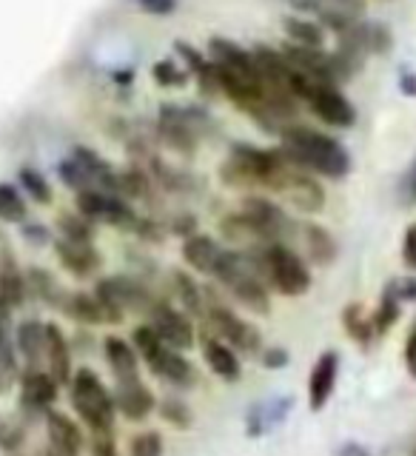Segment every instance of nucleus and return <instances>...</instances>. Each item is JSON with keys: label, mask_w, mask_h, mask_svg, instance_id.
I'll list each match as a JSON object with an SVG mask.
<instances>
[{"label": "nucleus", "mask_w": 416, "mask_h": 456, "mask_svg": "<svg viewBox=\"0 0 416 456\" xmlns=\"http://www.w3.org/2000/svg\"><path fill=\"white\" fill-rule=\"evenodd\" d=\"M280 137H282L280 151L299 168L331 180H342L351 171V157L346 146L339 140L317 132V128L289 123L280 128Z\"/></svg>", "instance_id": "f257e3e1"}, {"label": "nucleus", "mask_w": 416, "mask_h": 456, "mask_svg": "<svg viewBox=\"0 0 416 456\" xmlns=\"http://www.w3.org/2000/svg\"><path fill=\"white\" fill-rule=\"evenodd\" d=\"M217 277L240 305H246L251 314H268L271 311V297L268 285L263 282L260 271L254 265L251 251H223L220 263L214 268Z\"/></svg>", "instance_id": "f03ea898"}, {"label": "nucleus", "mask_w": 416, "mask_h": 456, "mask_svg": "<svg viewBox=\"0 0 416 456\" xmlns=\"http://www.w3.org/2000/svg\"><path fill=\"white\" fill-rule=\"evenodd\" d=\"M254 265L260 271L265 285L285 297H299L311 289V271L303 263V256L291 251L285 242H271L263 248H251Z\"/></svg>", "instance_id": "7ed1b4c3"}, {"label": "nucleus", "mask_w": 416, "mask_h": 456, "mask_svg": "<svg viewBox=\"0 0 416 456\" xmlns=\"http://www.w3.org/2000/svg\"><path fill=\"white\" fill-rule=\"evenodd\" d=\"M280 163L277 149H257L251 142H234L232 154L223 163L220 177L232 189H251V185H268L271 175Z\"/></svg>", "instance_id": "20e7f679"}, {"label": "nucleus", "mask_w": 416, "mask_h": 456, "mask_svg": "<svg viewBox=\"0 0 416 456\" xmlns=\"http://www.w3.org/2000/svg\"><path fill=\"white\" fill-rule=\"evenodd\" d=\"M71 405H75L77 417L89 425V431H111L114 428V399L106 391V385L89 368H80L71 377Z\"/></svg>", "instance_id": "39448f33"}, {"label": "nucleus", "mask_w": 416, "mask_h": 456, "mask_svg": "<svg viewBox=\"0 0 416 456\" xmlns=\"http://www.w3.org/2000/svg\"><path fill=\"white\" fill-rule=\"evenodd\" d=\"M280 163L274 168V175H271L265 189L277 191L282 200H289V203L297 208V211H306V214H317L322 211L325 206V191L322 185L314 180L306 168H299L297 163H291L289 157H285L280 149Z\"/></svg>", "instance_id": "423d86ee"}, {"label": "nucleus", "mask_w": 416, "mask_h": 456, "mask_svg": "<svg viewBox=\"0 0 416 456\" xmlns=\"http://www.w3.org/2000/svg\"><path fill=\"white\" fill-rule=\"evenodd\" d=\"M208 126L211 120L200 109H180L168 103L160 109V137L180 154H194L197 142L208 132Z\"/></svg>", "instance_id": "0eeeda50"}, {"label": "nucleus", "mask_w": 416, "mask_h": 456, "mask_svg": "<svg viewBox=\"0 0 416 456\" xmlns=\"http://www.w3.org/2000/svg\"><path fill=\"white\" fill-rule=\"evenodd\" d=\"M206 322L208 328L214 331V337L217 339H225V342H232V346L242 354H260L263 351V334L257 331V328L246 320H240L237 314L232 308H225L220 303H211L206 305Z\"/></svg>", "instance_id": "6e6552de"}, {"label": "nucleus", "mask_w": 416, "mask_h": 456, "mask_svg": "<svg viewBox=\"0 0 416 456\" xmlns=\"http://www.w3.org/2000/svg\"><path fill=\"white\" fill-rule=\"evenodd\" d=\"M149 325L154 328V334L160 337L168 348L185 351L194 346V322L189 320V314H183L180 308L168 305L166 299H157L149 311Z\"/></svg>", "instance_id": "1a4fd4ad"}, {"label": "nucleus", "mask_w": 416, "mask_h": 456, "mask_svg": "<svg viewBox=\"0 0 416 456\" xmlns=\"http://www.w3.org/2000/svg\"><path fill=\"white\" fill-rule=\"evenodd\" d=\"M306 103L322 123L334 126V128H351L356 120L351 100L342 94L337 86H317V89L306 97Z\"/></svg>", "instance_id": "9d476101"}, {"label": "nucleus", "mask_w": 416, "mask_h": 456, "mask_svg": "<svg viewBox=\"0 0 416 456\" xmlns=\"http://www.w3.org/2000/svg\"><path fill=\"white\" fill-rule=\"evenodd\" d=\"M291 6L297 12H311L317 18L334 28V32H346L348 26H354L363 14V0H291Z\"/></svg>", "instance_id": "9b49d317"}, {"label": "nucleus", "mask_w": 416, "mask_h": 456, "mask_svg": "<svg viewBox=\"0 0 416 456\" xmlns=\"http://www.w3.org/2000/svg\"><path fill=\"white\" fill-rule=\"evenodd\" d=\"M208 61L217 66L225 75H232L237 80H249L257 83V66H254V54L246 52L242 46H237L234 40H225V37H211L208 40Z\"/></svg>", "instance_id": "f8f14e48"}, {"label": "nucleus", "mask_w": 416, "mask_h": 456, "mask_svg": "<svg viewBox=\"0 0 416 456\" xmlns=\"http://www.w3.org/2000/svg\"><path fill=\"white\" fill-rule=\"evenodd\" d=\"M339 46H348L354 52L365 54H385L391 49V32L385 23H371V20H356L346 32H339Z\"/></svg>", "instance_id": "ddd939ff"}, {"label": "nucleus", "mask_w": 416, "mask_h": 456, "mask_svg": "<svg viewBox=\"0 0 416 456\" xmlns=\"http://www.w3.org/2000/svg\"><path fill=\"white\" fill-rule=\"evenodd\" d=\"M220 232L228 242H234V246H242L246 251L251 248H263V246H271V234L263 228L260 220H254L251 214L246 211H237V214H228V217L220 223Z\"/></svg>", "instance_id": "4468645a"}, {"label": "nucleus", "mask_w": 416, "mask_h": 456, "mask_svg": "<svg viewBox=\"0 0 416 456\" xmlns=\"http://www.w3.org/2000/svg\"><path fill=\"white\" fill-rule=\"evenodd\" d=\"M111 399H114V408H118L128 422H143L157 405L154 394L140 382V377L118 382V391H114Z\"/></svg>", "instance_id": "2eb2a0df"}, {"label": "nucleus", "mask_w": 416, "mask_h": 456, "mask_svg": "<svg viewBox=\"0 0 416 456\" xmlns=\"http://www.w3.org/2000/svg\"><path fill=\"white\" fill-rule=\"evenodd\" d=\"M57 385L46 370H40V368H29L26 374L20 377V405L26 411H46L54 405V399H57Z\"/></svg>", "instance_id": "dca6fc26"}, {"label": "nucleus", "mask_w": 416, "mask_h": 456, "mask_svg": "<svg viewBox=\"0 0 416 456\" xmlns=\"http://www.w3.org/2000/svg\"><path fill=\"white\" fill-rule=\"evenodd\" d=\"M337 370H339L337 351H325L317 360V365H314L311 379H308V405H311V411H322L328 405V399H331L334 385H337Z\"/></svg>", "instance_id": "f3484780"}, {"label": "nucleus", "mask_w": 416, "mask_h": 456, "mask_svg": "<svg viewBox=\"0 0 416 456\" xmlns=\"http://www.w3.org/2000/svg\"><path fill=\"white\" fill-rule=\"evenodd\" d=\"M146 365H149V370H151L154 377H160L168 385H180V388H183V385H192L194 382V368H192V362L185 360L180 351L168 348V346H163L160 351L151 356V360H146Z\"/></svg>", "instance_id": "a211bd4d"}, {"label": "nucleus", "mask_w": 416, "mask_h": 456, "mask_svg": "<svg viewBox=\"0 0 416 456\" xmlns=\"http://www.w3.org/2000/svg\"><path fill=\"white\" fill-rule=\"evenodd\" d=\"M242 211L251 214L254 220H260L263 228L271 234L274 242H282L289 240L291 232H294V223L285 217V211L280 206H274L271 200H263V197H249L246 203H242Z\"/></svg>", "instance_id": "6ab92c4d"}, {"label": "nucleus", "mask_w": 416, "mask_h": 456, "mask_svg": "<svg viewBox=\"0 0 416 456\" xmlns=\"http://www.w3.org/2000/svg\"><path fill=\"white\" fill-rule=\"evenodd\" d=\"M57 260L63 263L66 271H71L75 277H89L100 268V254L94 251L92 242H71V240H57L54 242Z\"/></svg>", "instance_id": "aec40b11"}, {"label": "nucleus", "mask_w": 416, "mask_h": 456, "mask_svg": "<svg viewBox=\"0 0 416 456\" xmlns=\"http://www.w3.org/2000/svg\"><path fill=\"white\" fill-rule=\"evenodd\" d=\"M46 431H49V448H54L61 456H80L83 451V434L66 413L49 411L46 413Z\"/></svg>", "instance_id": "412c9836"}, {"label": "nucleus", "mask_w": 416, "mask_h": 456, "mask_svg": "<svg viewBox=\"0 0 416 456\" xmlns=\"http://www.w3.org/2000/svg\"><path fill=\"white\" fill-rule=\"evenodd\" d=\"M14 351L23 356L29 368H40L46 360V325L40 320H23L14 331Z\"/></svg>", "instance_id": "4be33fe9"}, {"label": "nucleus", "mask_w": 416, "mask_h": 456, "mask_svg": "<svg viewBox=\"0 0 416 456\" xmlns=\"http://www.w3.org/2000/svg\"><path fill=\"white\" fill-rule=\"evenodd\" d=\"M46 365H49L46 374L57 385L71 382V351H69L66 334L54 322L46 325Z\"/></svg>", "instance_id": "5701e85b"}, {"label": "nucleus", "mask_w": 416, "mask_h": 456, "mask_svg": "<svg viewBox=\"0 0 416 456\" xmlns=\"http://www.w3.org/2000/svg\"><path fill=\"white\" fill-rule=\"evenodd\" d=\"M220 254H223V248L206 234H192V237L183 240V260L189 263L194 271H200V274L214 277V268H217V263H220Z\"/></svg>", "instance_id": "b1692460"}, {"label": "nucleus", "mask_w": 416, "mask_h": 456, "mask_svg": "<svg viewBox=\"0 0 416 456\" xmlns=\"http://www.w3.org/2000/svg\"><path fill=\"white\" fill-rule=\"evenodd\" d=\"M299 234H303V242H306V254L311 263L317 265H331L337 260V240L334 234L328 232V228L317 225V223H303L299 225Z\"/></svg>", "instance_id": "393cba45"}, {"label": "nucleus", "mask_w": 416, "mask_h": 456, "mask_svg": "<svg viewBox=\"0 0 416 456\" xmlns=\"http://www.w3.org/2000/svg\"><path fill=\"white\" fill-rule=\"evenodd\" d=\"M103 354H106V362L111 368V374L118 377V382H123V379H137V374H140L137 351L128 346L126 339H120V337H106L103 339Z\"/></svg>", "instance_id": "a878e982"}, {"label": "nucleus", "mask_w": 416, "mask_h": 456, "mask_svg": "<svg viewBox=\"0 0 416 456\" xmlns=\"http://www.w3.org/2000/svg\"><path fill=\"white\" fill-rule=\"evenodd\" d=\"M203 356H206V365L217 374L220 379L225 382H237L240 379V360L237 354L225 346V342H220L217 337H206L203 339Z\"/></svg>", "instance_id": "bb28decb"}, {"label": "nucleus", "mask_w": 416, "mask_h": 456, "mask_svg": "<svg viewBox=\"0 0 416 456\" xmlns=\"http://www.w3.org/2000/svg\"><path fill=\"white\" fill-rule=\"evenodd\" d=\"M289 408H291V396L271 399V403L254 405L251 413H249V436H263L268 428L280 425L285 417H289Z\"/></svg>", "instance_id": "cd10ccee"}, {"label": "nucleus", "mask_w": 416, "mask_h": 456, "mask_svg": "<svg viewBox=\"0 0 416 456\" xmlns=\"http://www.w3.org/2000/svg\"><path fill=\"white\" fill-rule=\"evenodd\" d=\"M26 289L29 294H35L40 303H46L52 308H61L66 305V297L63 289H61V282H57L49 271H43V268H29V274H26Z\"/></svg>", "instance_id": "c85d7f7f"}, {"label": "nucleus", "mask_w": 416, "mask_h": 456, "mask_svg": "<svg viewBox=\"0 0 416 456\" xmlns=\"http://www.w3.org/2000/svg\"><path fill=\"white\" fill-rule=\"evenodd\" d=\"M26 274H20V268L12 263V256H4L0 263V299L9 308H20L26 303Z\"/></svg>", "instance_id": "c756f323"}, {"label": "nucleus", "mask_w": 416, "mask_h": 456, "mask_svg": "<svg viewBox=\"0 0 416 456\" xmlns=\"http://www.w3.org/2000/svg\"><path fill=\"white\" fill-rule=\"evenodd\" d=\"M342 325H346V331L351 339H356L360 346H368L371 339H374V314H368L365 305L360 303H351L342 311Z\"/></svg>", "instance_id": "7c9ffc66"}, {"label": "nucleus", "mask_w": 416, "mask_h": 456, "mask_svg": "<svg viewBox=\"0 0 416 456\" xmlns=\"http://www.w3.org/2000/svg\"><path fill=\"white\" fill-rule=\"evenodd\" d=\"M171 285H175V294L180 297L183 308L194 314V317H203L206 297H203V289L192 280V274H185V271H171Z\"/></svg>", "instance_id": "2f4dec72"}, {"label": "nucleus", "mask_w": 416, "mask_h": 456, "mask_svg": "<svg viewBox=\"0 0 416 456\" xmlns=\"http://www.w3.org/2000/svg\"><path fill=\"white\" fill-rule=\"evenodd\" d=\"M63 311L69 314L71 320L86 322V325H100V322H106V320H103V311H100V303L94 299V294H83V291L69 294Z\"/></svg>", "instance_id": "473e14b6"}, {"label": "nucleus", "mask_w": 416, "mask_h": 456, "mask_svg": "<svg viewBox=\"0 0 416 456\" xmlns=\"http://www.w3.org/2000/svg\"><path fill=\"white\" fill-rule=\"evenodd\" d=\"M282 26H285V32H289L291 43H297V46L322 49L325 35H322V26H320V23L306 20V18H285Z\"/></svg>", "instance_id": "72a5a7b5"}, {"label": "nucleus", "mask_w": 416, "mask_h": 456, "mask_svg": "<svg viewBox=\"0 0 416 456\" xmlns=\"http://www.w3.org/2000/svg\"><path fill=\"white\" fill-rule=\"evenodd\" d=\"M399 297H396V291H394V285L388 282L385 285V291H382V297H379V308L374 311V334L377 337H385L394 328V322L399 320Z\"/></svg>", "instance_id": "f704fd0d"}, {"label": "nucleus", "mask_w": 416, "mask_h": 456, "mask_svg": "<svg viewBox=\"0 0 416 456\" xmlns=\"http://www.w3.org/2000/svg\"><path fill=\"white\" fill-rule=\"evenodd\" d=\"M0 220H4V223H23L26 220L23 197L9 183H0Z\"/></svg>", "instance_id": "c9c22d12"}, {"label": "nucleus", "mask_w": 416, "mask_h": 456, "mask_svg": "<svg viewBox=\"0 0 416 456\" xmlns=\"http://www.w3.org/2000/svg\"><path fill=\"white\" fill-rule=\"evenodd\" d=\"M20 185H23V191L35 200V203H43V206H49L52 203V185L46 183V177L40 175V171L35 168H20Z\"/></svg>", "instance_id": "e433bc0d"}, {"label": "nucleus", "mask_w": 416, "mask_h": 456, "mask_svg": "<svg viewBox=\"0 0 416 456\" xmlns=\"http://www.w3.org/2000/svg\"><path fill=\"white\" fill-rule=\"evenodd\" d=\"M61 232H63V240H71V242H92L94 240L92 223L80 217V214H61Z\"/></svg>", "instance_id": "4c0bfd02"}, {"label": "nucleus", "mask_w": 416, "mask_h": 456, "mask_svg": "<svg viewBox=\"0 0 416 456\" xmlns=\"http://www.w3.org/2000/svg\"><path fill=\"white\" fill-rule=\"evenodd\" d=\"M57 171H61V180L69 185V189H75V191H92V189H94L92 177L86 175V168L75 160V157H69V160H63L61 166H57ZM94 191H97V189H94Z\"/></svg>", "instance_id": "58836bf2"}, {"label": "nucleus", "mask_w": 416, "mask_h": 456, "mask_svg": "<svg viewBox=\"0 0 416 456\" xmlns=\"http://www.w3.org/2000/svg\"><path fill=\"white\" fill-rule=\"evenodd\" d=\"M132 342H135L132 348L137 351V356H143V360H151V356L166 346V342L154 334L151 325H137L135 334H132Z\"/></svg>", "instance_id": "ea45409f"}, {"label": "nucleus", "mask_w": 416, "mask_h": 456, "mask_svg": "<svg viewBox=\"0 0 416 456\" xmlns=\"http://www.w3.org/2000/svg\"><path fill=\"white\" fill-rule=\"evenodd\" d=\"M23 442H26V428L18 419L14 417L0 419V451L14 453V451H20Z\"/></svg>", "instance_id": "a19ab883"}, {"label": "nucleus", "mask_w": 416, "mask_h": 456, "mask_svg": "<svg viewBox=\"0 0 416 456\" xmlns=\"http://www.w3.org/2000/svg\"><path fill=\"white\" fill-rule=\"evenodd\" d=\"M160 417L168 422V425H175V428H189L192 425V411L189 405L183 403V399L177 396H168L160 403Z\"/></svg>", "instance_id": "79ce46f5"}, {"label": "nucleus", "mask_w": 416, "mask_h": 456, "mask_svg": "<svg viewBox=\"0 0 416 456\" xmlns=\"http://www.w3.org/2000/svg\"><path fill=\"white\" fill-rule=\"evenodd\" d=\"M132 456H163V436L160 431H143L132 439Z\"/></svg>", "instance_id": "37998d69"}, {"label": "nucleus", "mask_w": 416, "mask_h": 456, "mask_svg": "<svg viewBox=\"0 0 416 456\" xmlns=\"http://www.w3.org/2000/svg\"><path fill=\"white\" fill-rule=\"evenodd\" d=\"M151 75L160 86H185V80H189V75H185V71L175 61H171V57H166V61H160V63H154Z\"/></svg>", "instance_id": "c03bdc74"}, {"label": "nucleus", "mask_w": 416, "mask_h": 456, "mask_svg": "<svg viewBox=\"0 0 416 456\" xmlns=\"http://www.w3.org/2000/svg\"><path fill=\"white\" fill-rule=\"evenodd\" d=\"M175 49H177V54L183 57V61H185V66H189L192 71H194V77L197 75H203V71L208 69V57H203V54H200V49H194L192 46V43H185V40H177L175 43Z\"/></svg>", "instance_id": "a18cd8bd"}, {"label": "nucleus", "mask_w": 416, "mask_h": 456, "mask_svg": "<svg viewBox=\"0 0 416 456\" xmlns=\"http://www.w3.org/2000/svg\"><path fill=\"white\" fill-rule=\"evenodd\" d=\"M89 451H92V456H118V448H114L111 431H92Z\"/></svg>", "instance_id": "49530a36"}, {"label": "nucleus", "mask_w": 416, "mask_h": 456, "mask_svg": "<svg viewBox=\"0 0 416 456\" xmlns=\"http://www.w3.org/2000/svg\"><path fill=\"white\" fill-rule=\"evenodd\" d=\"M403 263L416 271V223L408 225V232H405V242H403Z\"/></svg>", "instance_id": "de8ad7c7"}, {"label": "nucleus", "mask_w": 416, "mask_h": 456, "mask_svg": "<svg viewBox=\"0 0 416 456\" xmlns=\"http://www.w3.org/2000/svg\"><path fill=\"white\" fill-rule=\"evenodd\" d=\"M260 354H263V365L271 368V370L289 365V351H285V348H263Z\"/></svg>", "instance_id": "09e8293b"}, {"label": "nucleus", "mask_w": 416, "mask_h": 456, "mask_svg": "<svg viewBox=\"0 0 416 456\" xmlns=\"http://www.w3.org/2000/svg\"><path fill=\"white\" fill-rule=\"evenodd\" d=\"M137 4L149 14H157V18H163V14H171L177 9V0H137Z\"/></svg>", "instance_id": "8fccbe9b"}, {"label": "nucleus", "mask_w": 416, "mask_h": 456, "mask_svg": "<svg viewBox=\"0 0 416 456\" xmlns=\"http://www.w3.org/2000/svg\"><path fill=\"white\" fill-rule=\"evenodd\" d=\"M394 291L399 299H405V303H413L416 299V277H403V280H394Z\"/></svg>", "instance_id": "3c124183"}, {"label": "nucleus", "mask_w": 416, "mask_h": 456, "mask_svg": "<svg viewBox=\"0 0 416 456\" xmlns=\"http://www.w3.org/2000/svg\"><path fill=\"white\" fill-rule=\"evenodd\" d=\"M405 365H408V374L416 379V322L408 334V346H405Z\"/></svg>", "instance_id": "603ef678"}, {"label": "nucleus", "mask_w": 416, "mask_h": 456, "mask_svg": "<svg viewBox=\"0 0 416 456\" xmlns=\"http://www.w3.org/2000/svg\"><path fill=\"white\" fill-rule=\"evenodd\" d=\"M403 191H405V203L416 206V157H413V163L408 168V175H405V183H403Z\"/></svg>", "instance_id": "864d4df0"}, {"label": "nucleus", "mask_w": 416, "mask_h": 456, "mask_svg": "<svg viewBox=\"0 0 416 456\" xmlns=\"http://www.w3.org/2000/svg\"><path fill=\"white\" fill-rule=\"evenodd\" d=\"M337 456H374V453H371L365 445H360V442H346V445L337 451Z\"/></svg>", "instance_id": "5fc2aeb1"}, {"label": "nucleus", "mask_w": 416, "mask_h": 456, "mask_svg": "<svg viewBox=\"0 0 416 456\" xmlns=\"http://www.w3.org/2000/svg\"><path fill=\"white\" fill-rule=\"evenodd\" d=\"M23 234L32 240V242H37V246H40V242H49V232L43 225H26Z\"/></svg>", "instance_id": "6e6d98bb"}, {"label": "nucleus", "mask_w": 416, "mask_h": 456, "mask_svg": "<svg viewBox=\"0 0 416 456\" xmlns=\"http://www.w3.org/2000/svg\"><path fill=\"white\" fill-rule=\"evenodd\" d=\"M399 86H403V92H405V94H416V77H413V75H403Z\"/></svg>", "instance_id": "4d7b16f0"}, {"label": "nucleus", "mask_w": 416, "mask_h": 456, "mask_svg": "<svg viewBox=\"0 0 416 456\" xmlns=\"http://www.w3.org/2000/svg\"><path fill=\"white\" fill-rule=\"evenodd\" d=\"M413 456H416V451H413Z\"/></svg>", "instance_id": "13d9d810"}]
</instances>
